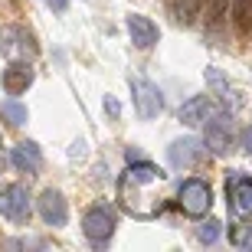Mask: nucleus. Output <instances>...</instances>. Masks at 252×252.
<instances>
[{
    "instance_id": "1",
    "label": "nucleus",
    "mask_w": 252,
    "mask_h": 252,
    "mask_svg": "<svg viewBox=\"0 0 252 252\" xmlns=\"http://www.w3.org/2000/svg\"><path fill=\"white\" fill-rule=\"evenodd\" d=\"M174 180L164 167L148 164V160H128V170L118 177V203L134 220H154L164 213L170 200Z\"/></svg>"
},
{
    "instance_id": "2",
    "label": "nucleus",
    "mask_w": 252,
    "mask_h": 252,
    "mask_svg": "<svg viewBox=\"0 0 252 252\" xmlns=\"http://www.w3.org/2000/svg\"><path fill=\"white\" fill-rule=\"evenodd\" d=\"M203 144L210 154H216V158H226L229 151H233V138H236V125H233V115H229V108H216L210 118H206L203 125Z\"/></svg>"
},
{
    "instance_id": "3",
    "label": "nucleus",
    "mask_w": 252,
    "mask_h": 252,
    "mask_svg": "<svg viewBox=\"0 0 252 252\" xmlns=\"http://www.w3.org/2000/svg\"><path fill=\"white\" fill-rule=\"evenodd\" d=\"M115 226H118V213H115V206L108 203H95L85 210L82 216V233L85 239L92 246H105L108 239L115 236Z\"/></svg>"
},
{
    "instance_id": "4",
    "label": "nucleus",
    "mask_w": 252,
    "mask_h": 252,
    "mask_svg": "<svg viewBox=\"0 0 252 252\" xmlns=\"http://www.w3.org/2000/svg\"><path fill=\"white\" fill-rule=\"evenodd\" d=\"M177 203L180 210L187 216H193V220H203L206 213H210V206H213V190H210V184L200 177H190L184 180L177 187Z\"/></svg>"
},
{
    "instance_id": "5",
    "label": "nucleus",
    "mask_w": 252,
    "mask_h": 252,
    "mask_svg": "<svg viewBox=\"0 0 252 252\" xmlns=\"http://www.w3.org/2000/svg\"><path fill=\"white\" fill-rule=\"evenodd\" d=\"M0 56L10 63H30L36 56V43L23 27H0Z\"/></svg>"
},
{
    "instance_id": "6",
    "label": "nucleus",
    "mask_w": 252,
    "mask_h": 252,
    "mask_svg": "<svg viewBox=\"0 0 252 252\" xmlns=\"http://www.w3.org/2000/svg\"><path fill=\"white\" fill-rule=\"evenodd\" d=\"M0 216H7L10 223H27L30 220V193L20 184L0 187Z\"/></svg>"
},
{
    "instance_id": "7",
    "label": "nucleus",
    "mask_w": 252,
    "mask_h": 252,
    "mask_svg": "<svg viewBox=\"0 0 252 252\" xmlns=\"http://www.w3.org/2000/svg\"><path fill=\"white\" fill-rule=\"evenodd\" d=\"M131 95H134V108L141 118H158L164 112V95L148 79H131Z\"/></svg>"
},
{
    "instance_id": "8",
    "label": "nucleus",
    "mask_w": 252,
    "mask_h": 252,
    "mask_svg": "<svg viewBox=\"0 0 252 252\" xmlns=\"http://www.w3.org/2000/svg\"><path fill=\"white\" fill-rule=\"evenodd\" d=\"M229 190V210H233L236 220H252V180L249 177H229L226 184Z\"/></svg>"
},
{
    "instance_id": "9",
    "label": "nucleus",
    "mask_w": 252,
    "mask_h": 252,
    "mask_svg": "<svg viewBox=\"0 0 252 252\" xmlns=\"http://www.w3.org/2000/svg\"><path fill=\"white\" fill-rule=\"evenodd\" d=\"M125 27H128V36H131V43H134L138 49H151V46H158L160 30H158V23H154L151 17H141V13H128Z\"/></svg>"
},
{
    "instance_id": "10",
    "label": "nucleus",
    "mask_w": 252,
    "mask_h": 252,
    "mask_svg": "<svg viewBox=\"0 0 252 252\" xmlns=\"http://www.w3.org/2000/svg\"><path fill=\"white\" fill-rule=\"evenodd\" d=\"M216 108H220V102H216L213 95H193L190 102L180 105L177 118H180L184 125H187V128H200V125H203L206 118H210V115L216 112Z\"/></svg>"
},
{
    "instance_id": "11",
    "label": "nucleus",
    "mask_w": 252,
    "mask_h": 252,
    "mask_svg": "<svg viewBox=\"0 0 252 252\" xmlns=\"http://www.w3.org/2000/svg\"><path fill=\"white\" fill-rule=\"evenodd\" d=\"M39 216H43L49 226H65V220H69L65 196L59 193V190H43V196H39Z\"/></svg>"
},
{
    "instance_id": "12",
    "label": "nucleus",
    "mask_w": 252,
    "mask_h": 252,
    "mask_svg": "<svg viewBox=\"0 0 252 252\" xmlns=\"http://www.w3.org/2000/svg\"><path fill=\"white\" fill-rule=\"evenodd\" d=\"M3 92L7 95H23L33 85V69H30V63H10L7 69H3Z\"/></svg>"
},
{
    "instance_id": "13",
    "label": "nucleus",
    "mask_w": 252,
    "mask_h": 252,
    "mask_svg": "<svg viewBox=\"0 0 252 252\" xmlns=\"http://www.w3.org/2000/svg\"><path fill=\"white\" fill-rule=\"evenodd\" d=\"M167 154H170V164L174 167H193L196 160L203 158V148H200L196 138H180L167 148Z\"/></svg>"
},
{
    "instance_id": "14",
    "label": "nucleus",
    "mask_w": 252,
    "mask_h": 252,
    "mask_svg": "<svg viewBox=\"0 0 252 252\" xmlns=\"http://www.w3.org/2000/svg\"><path fill=\"white\" fill-rule=\"evenodd\" d=\"M206 82H210V89H213L210 95H216L226 108H239V102H243V98H239V92L233 89V82H229L220 69H213V65H210V69H206Z\"/></svg>"
},
{
    "instance_id": "15",
    "label": "nucleus",
    "mask_w": 252,
    "mask_h": 252,
    "mask_svg": "<svg viewBox=\"0 0 252 252\" xmlns=\"http://www.w3.org/2000/svg\"><path fill=\"white\" fill-rule=\"evenodd\" d=\"M10 160H13V167L27 170V174H39V167H43V154H39V148L33 144V141L17 144L13 154H10Z\"/></svg>"
},
{
    "instance_id": "16",
    "label": "nucleus",
    "mask_w": 252,
    "mask_h": 252,
    "mask_svg": "<svg viewBox=\"0 0 252 252\" xmlns=\"http://www.w3.org/2000/svg\"><path fill=\"white\" fill-rule=\"evenodd\" d=\"M200 3L203 0H170V17L177 23H184V27H190L196 20V13H200Z\"/></svg>"
},
{
    "instance_id": "17",
    "label": "nucleus",
    "mask_w": 252,
    "mask_h": 252,
    "mask_svg": "<svg viewBox=\"0 0 252 252\" xmlns=\"http://www.w3.org/2000/svg\"><path fill=\"white\" fill-rule=\"evenodd\" d=\"M233 23L243 36L252 33V0H233Z\"/></svg>"
},
{
    "instance_id": "18",
    "label": "nucleus",
    "mask_w": 252,
    "mask_h": 252,
    "mask_svg": "<svg viewBox=\"0 0 252 252\" xmlns=\"http://www.w3.org/2000/svg\"><path fill=\"white\" fill-rule=\"evenodd\" d=\"M0 115H3L10 125H23L27 122V105H20L17 98H7V102H0Z\"/></svg>"
},
{
    "instance_id": "19",
    "label": "nucleus",
    "mask_w": 252,
    "mask_h": 252,
    "mask_svg": "<svg viewBox=\"0 0 252 252\" xmlns=\"http://www.w3.org/2000/svg\"><path fill=\"white\" fill-rule=\"evenodd\" d=\"M220 220H213V216H210V220H203V223H200V229H196V236H200V243H206V246H213L216 239H220Z\"/></svg>"
},
{
    "instance_id": "20",
    "label": "nucleus",
    "mask_w": 252,
    "mask_h": 252,
    "mask_svg": "<svg viewBox=\"0 0 252 252\" xmlns=\"http://www.w3.org/2000/svg\"><path fill=\"white\" fill-rule=\"evenodd\" d=\"M229 239H233V246H239V249H252V226H233V229H229Z\"/></svg>"
},
{
    "instance_id": "21",
    "label": "nucleus",
    "mask_w": 252,
    "mask_h": 252,
    "mask_svg": "<svg viewBox=\"0 0 252 252\" xmlns=\"http://www.w3.org/2000/svg\"><path fill=\"white\" fill-rule=\"evenodd\" d=\"M223 3L226 0H206V20H210V27H220V20H223Z\"/></svg>"
},
{
    "instance_id": "22",
    "label": "nucleus",
    "mask_w": 252,
    "mask_h": 252,
    "mask_svg": "<svg viewBox=\"0 0 252 252\" xmlns=\"http://www.w3.org/2000/svg\"><path fill=\"white\" fill-rule=\"evenodd\" d=\"M105 112H108V115H112V118H118V115H122V105H118V102H115V98H112V95H105Z\"/></svg>"
},
{
    "instance_id": "23",
    "label": "nucleus",
    "mask_w": 252,
    "mask_h": 252,
    "mask_svg": "<svg viewBox=\"0 0 252 252\" xmlns=\"http://www.w3.org/2000/svg\"><path fill=\"white\" fill-rule=\"evenodd\" d=\"M243 144H246V151H249V154H252V125H249V128H246V134H243Z\"/></svg>"
},
{
    "instance_id": "24",
    "label": "nucleus",
    "mask_w": 252,
    "mask_h": 252,
    "mask_svg": "<svg viewBox=\"0 0 252 252\" xmlns=\"http://www.w3.org/2000/svg\"><path fill=\"white\" fill-rule=\"evenodd\" d=\"M49 7H53V10H59V13H63V10L69 7V0H49Z\"/></svg>"
},
{
    "instance_id": "25",
    "label": "nucleus",
    "mask_w": 252,
    "mask_h": 252,
    "mask_svg": "<svg viewBox=\"0 0 252 252\" xmlns=\"http://www.w3.org/2000/svg\"><path fill=\"white\" fill-rule=\"evenodd\" d=\"M0 148H3V141H0Z\"/></svg>"
}]
</instances>
